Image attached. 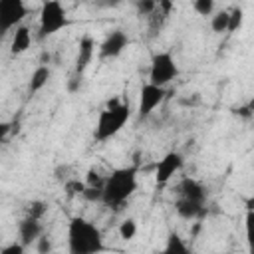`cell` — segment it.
Returning <instances> with one entry per match:
<instances>
[{"mask_svg":"<svg viewBox=\"0 0 254 254\" xmlns=\"http://www.w3.org/2000/svg\"><path fill=\"white\" fill-rule=\"evenodd\" d=\"M69 254H101L105 250L101 230L83 216H71L67 222Z\"/></svg>","mask_w":254,"mask_h":254,"instance_id":"1","label":"cell"},{"mask_svg":"<svg viewBox=\"0 0 254 254\" xmlns=\"http://www.w3.org/2000/svg\"><path fill=\"white\" fill-rule=\"evenodd\" d=\"M137 173H139L137 165L113 169L105 177L103 204L109 208H121L137 190Z\"/></svg>","mask_w":254,"mask_h":254,"instance_id":"2","label":"cell"},{"mask_svg":"<svg viewBox=\"0 0 254 254\" xmlns=\"http://www.w3.org/2000/svg\"><path fill=\"white\" fill-rule=\"evenodd\" d=\"M131 117V107L129 101H121V99H111L107 103V107H103L97 115L95 121V129H93V137L97 143H105L111 137H115L125 123Z\"/></svg>","mask_w":254,"mask_h":254,"instance_id":"3","label":"cell"},{"mask_svg":"<svg viewBox=\"0 0 254 254\" xmlns=\"http://www.w3.org/2000/svg\"><path fill=\"white\" fill-rule=\"evenodd\" d=\"M69 26V18L65 8L58 0H48L40 8V22H38V40L52 38L54 34L62 32Z\"/></svg>","mask_w":254,"mask_h":254,"instance_id":"4","label":"cell"},{"mask_svg":"<svg viewBox=\"0 0 254 254\" xmlns=\"http://www.w3.org/2000/svg\"><path fill=\"white\" fill-rule=\"evenodd\" d=\"M179 75V65L171 52H157L151 58L149 65V83L167 87L175 77Z\"/></svg>","mask_w":254,"mask_h":254,"instance_id":"5","label":"cell"},{"mask_svg":"<svg viewBox=\"0 0 254 254\" xmlns=\"http://www.w3.org/2000/svg\"><path fill=\"white\" fill-rule=\"evenodd\" d=\"M28 16V8L22 0H2L0 2V30L8 34L12 28L22 26V20Z\"/></svg>","mask_w":254,"mask_h":254,"instance_id":"6","label":"cell"},{"mask_svg":"<svg viewBox=\"0 0 254 254\" xmlns=\"http://www.w3.org/2000/svg\"><path fill=\"white\" fill-rule=\"evenodd\" d=\"M167 97V87H159V85H153V83H145L141 85V91H139V105H137V113L141 119L149 117Z\"/></svg>","mask_w":254,"mask_h":254,"instance_id":"7","label":"cell"},{"mask_svg":"<svg viewBox=\"0 0 254 254\" xmlns=\"http://www.w3.org/2000/svg\"><path fill=\"white\" fill-rule=\"evenodd\" d=\"M127 46H129V36L123 30L117 28V30H111L105 36V40L99 44L97 52H99V58L101 60H113V58L121 56Z\"/></svg>","mask_w":254,"mask_h":254,"instance_id":"8","label":"cell"},{"mask_svg":"<svg viewBox=\"0 0 254 254\" xmlns=\"http://www.w3.org/2000/svg\"><path fill=\"white\" fill-rule=\"evenodd\" d=\"M183 167V155L177 153V151H171L167 153L163 159H159L157 167H155V181H157V187H163L167 185L175 173H179Z\"/></svg>","mask_w":254,"mask_h":254,"instance_id":"9","label":"cell"},{"mask_svg":"<svg viewBox=\"0 0 254 254\" xmlns=\"http://www.w3.org/2000/svg\"><path fill=\"white\" fill-rule=\"evenodd\" d=\"M175 192H177V198H185V200L198 202V204H206V196H208L204 185L190 177L181 179L179 185L175 187Z\"/></svg>","mask_w":254,"mask_h":254,"instance_id":"10","label":"cell"},{"mask_svg":"<svg viewBox=\"0 0 254 254\" xmlns=\"http://www.w3.org/2000/svg\"><path fill=\"white\" fill-rule=\"evenodd\" d=\"M93 54H95V40L91 36H83L77 44V56H75V67H73L77 75H83V71L93 60Z\"/></svg>","mask_w":254,"mask_h":254,"instance_id":"11","label":"cell"},{"mask_svg":"<svg viewBox=\"0 0 254 254\" xmlns=\"http://www.w3.org/2000/svg\"><path fill=\"white\" fill-rule=\"evenodd\" d=\"M44 228H42V222L36 220V218H30V216H24L18 224V238L24 246H30L32 242H38V238L42 236Z\"/></svg>","mask_w":254,"mask_h":254,"instance_id":"12","label":"cell"},{"mask_svg":"<svg viewBox=\"0 0 254 254\" xmlns=\"http://www.w3.org/2000/svg\"><path fill=\"white\" fill-rule=\"evenodd\" d=\"M175 210L181 218L185 220H200L206 214V204H198V202H190L185 198H177L175 200Z\"/></svg>","mask_w":254,"mask_h":254,"instance_id":"13","label":"cell"},{"mask_svg":"<svg viewBox=\"0 0 254 254\" xmlns=\"http://www.w3.org/2000/svg\"><path fill=\"white\" fill-rule=\"evenodd\" d=\"M30 44H32V32H30V28L28 26H18L16 30H14V34H12V42H10V52L14 54V56H18V54H24L28 48H30Z\"/></svg>","mask_w":254,"mask_h":254,"instance_id":"14","label":"cell"},{"mask_svg":"<svg viewBox=\"0 0 254 254\" xmlns=\"http://www.w3.org/2000/svg\"><path fill=\"white\" fill-rule=\"evenodd\" d=\"M50 75H52V69L48 65H38L32 75H30V81H28V95H36L38 91L44 89V85L50 81Z\"/></svg>","mask_w":254,"mask_h":254,"instance_id":"15","label":"cell"},{"mask_svg":"<svg viewBox=\"0 0 254 254\" xmlns=\"http://www.w3.org/2000/svg\"><path fill=\"white\" fill-rule=\"evenodd\" d=\"M161 254H192V252H190L189 244L185 242V238L179 232L171 230L167 240H165V246H163Z\"/></svg>","mask_w":254,"mask_h":254,"instance_id":"16","label":"cell"},{"mask_svg":"<svg viewBox=\"0 0 254 254\" xmlns=\"http://www.w3.org/2000/svg\"><path fill=\"white\" fill-rule=\"evenodd\" d=\"M228 24H230V10H218L210 16V28L214 34L228 32Z\"/></svg>","mask_w":254,"mask_h":254,"instance_id":"17","label":"cell"},{"mask_svg":"<svg viewBox=\"0 0 254 254\" xmlns=\"http://www.w3.org/2000/svg\"><path fill=\"white\" fill-rule=\"evenodd\" d=\"M244 234H246L248 252L254 254V210H246V216H244Z\"/></svg>","mask_w":254,"mask_h":254,"instance_id":"18","label":"cell"},{"mask_svg":"<svg viewBox=\"0 0 254 254\" xmlns=\"http://www.w3.org/2000/svg\"><path fill=\"white\" fill-rule=\"evenodd\" d=\"M48 212V204L44 200H32L26 204V216L30 218H36V220H42V216Z\"/></svg>","mask_w":254,"mask_h":254,"instance_id":"19","label":"cell"},{"mask_svg":"<svg viewBox=\"0 0 254 254\" xmlns=\"http://www.w3.org/2000/svg\"><path fill=\"white\" fill-rule=\"evenodd\" d=\"M135 234H137V222L133 218H125L119 224V238L125 240V242H129V240L135 238Z\"/></svg>","mask_w":254,"mask_h":254,"instance_id":"20","label":"cell"},{"mask_svg":"<svg viewBox=\"0 0 254 254\" xmlns=\"http://www.w3.org/2000/svg\"><path fill=\"white\" fill-rule=\"evenodd\" d=\"M85 187L87 185L83 181H79V179H69V181L64 183V190H65L67 196H81L83 190H85Z\"/></svg>","mask_w":254,"mask_h":254,"instance_id":"21","label":"cell"},{"mask_svg":"<svg viewBox=\"0 0 254 254\" xmlns=\"http://www.w3.org/2000/svg\"><path fill=\"white\" fill-rule=\"evenodd\" d=\"M242 20H244V12L240 6H234L230 8V24H228V34H234L240 30L242 26Z\"/></svg>","mask_w":254,"mask_h":254,"instance_id":"22","label":"cell"},{"mask_svg":"<svg viewBox=\"0 0 254 254\" xmlns=\"http://www.w3.org/2000/svg\"><path fill=\"white\" fill-rule=\"evenodd\" d=\"M135 10H137L139 16L151 18V16L155 14V10H157V2H155V0H139V2L135 4Z\"/></svg>","mask_w":254,"mask_h":254,"instance_id":"23","label":"cell"},{"mask_svg":"<svg viewBox=\"0 0 254 254\" xmlns=\"http://www.w3.org/2000/svg\"><path fill=\"white\" fill-rule=\"evenodd\" d=\"M192 10L198 16H212L214 14V2L212 0H194L192 2Z\"/></svg>","mask_w":254,"mask_h":254,"instance_id":"24","label":"cell"},{"mask_svg":"<svg viewBox=\"0 0 254 254\" xmlns=\"http://www.w3.org/2000/svg\"><path fill=\"white\" fill-rule=\"evenodd\" d=\"M81 196L89 202H103V189L101 187H85Z\"/></svg>","mask_w":254,"mask_h":254,"instance_id":"25","label":"cell"},{"mask_svg":"<svg viewBox=\"0 0 254 254\" xmlns=\"http://www.w3.org/2000/svg\"><path fill=\"white\" fill-rule=\"evenodd\" d=\"M0 254H26V246H24L20 240H16V242L6 244V246L0 250Z\"/></svg>","mask_w":254,"mask_h":254,"instance_id":"26","label":"cell"},{"mask_svg":"<svg viewBox=\"0 0 254 254\" xmlns=\"http://www.w3.org/2000/svg\"><path fill=\"white\" fill-rule=\"evenodd\" d=\"M36 250H38V254H52V242H50V238L42 234L38 238V242H36Z\"/></svg>","mask_w":254,"mask_h":254,"instance_id":"27","label":"cell"},{"mask_svg":"<svg viewBox=\"0 0 254 254\" xmlns=\"http://www.w3.org/2000/svg\"><path fill=\"white\" fill-rule=\"evenodd\" d=\"M81 87V75H77L75 71L71 73V77H69V81H67V89L73 93V91H77Z\"/></svg>","mask_w":254,"mask_h":254,"instance_id":"28","label":"cell"},{"mask_svg":"<svg viewBox=\"0 0 254 254\" xmlns=\"http://www.w3.org/2000/svg\"><path fill=\"white\" fill-rule=\"evenodd\" d=\"M8 131H10V123H2V139H6Z\"/></svg>","mask_w":254,"mask_h":254,"instance_id":"29","label":"cell"},{"mask_svg":"<svg viewBox=\"0 0 254 254\" xmlns=\"http://www.w3.org/2000/svg\"><path fill=\"white\" fill-rule=\"evenodd\" d=\"M246 210H254V196H250L246 200Z\"/></svg>","mask_w":254,"mask_h":254,"instance_id":"30","label":"cell"}]
</instances>
